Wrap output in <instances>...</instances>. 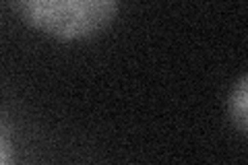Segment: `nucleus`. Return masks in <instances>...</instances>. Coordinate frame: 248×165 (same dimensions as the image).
<instances>
[{
  "mask_svg": "<svg viewBox=\"0 0 248 165\" xmlns=\"http://www.w3.org/2000/svg\"><path fill=\"white\" fill-rule=\"evenodd\" d=\"M13 6L29 25L60 39L97 33L120 9L116 0H17Z\"/></svg>",
  "mask_w": 248,
  "mask_h": 165,
  "instance_id": "obj_1",
  "label": "nucleus"
},
{
  "mask_svg": "<svg viewBox=\"0 0 248 165\" xmlns=\"http://www.w3.org/2000/svg\"><path fill=\"white\" fill-rule=\"evenodd\" d=\"M230 114L234 120L236 128L246 135L248 130V76L242 75L236 85V89L232 91V101H230Z\"/></svg>",
  "mask_w": 248,
  "mask_h": 165,
  "instance_id": "obj_2",
  "label": "nucleus"
},
{
  "mask_svg": "<svg viewBox=\"0 0 248 165\" xmlns=\"http://www.w3.org/2000/svg\"><path fill=\"white\" fill-rule=\"evenodd\" d=\"M13 163V153H11V145L6 138L4 130L0 128V165H11Z\"/></svg>",
  "mask_w": 248,
  "mask_h": 165,
  "instance_id": "obj_3",
  "label": "nucleus"
}]
</instances>
